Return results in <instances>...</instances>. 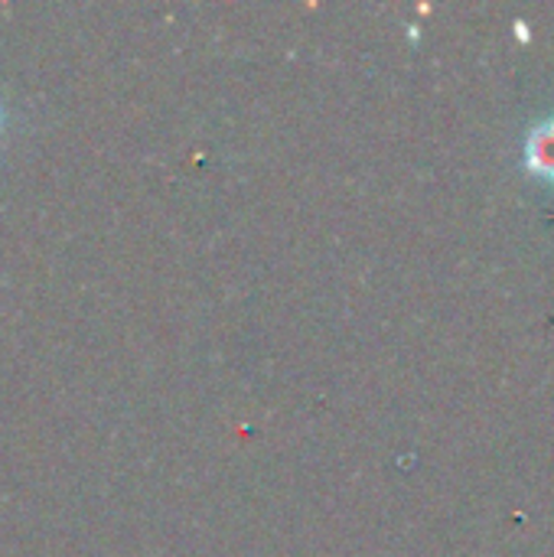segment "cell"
<instances>
[{"label": "cell", "instance_id": "obj_1", "mask_svg": "<svg viewBox=\"0 0 554 557\" xmlns=\"http://www.w3.org/2000/svg\"><path fill=\"white\" fill-rule=\"evenodd\" d=\"M526 166L532 176L554 183V117L535 124L526 140Z\"/></svg>", "mask_w": 554, "mask_h": 557}, {"label": "cell", "instance_id": "obj_2", "mask_svg": "<svg viewBox=\"0 0 554 557\" xmlns=\"http://www.w3.org/2000/svg\"><path fill=\"white\" fill-rule=\"evenodd\" d=\"M516 33H519V39H522V42H526V39H529V26H526V23H522V20H519V23H516Z\"/></svg>", "mask_w": 554, "mask_h": 557}]
</instances>
